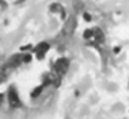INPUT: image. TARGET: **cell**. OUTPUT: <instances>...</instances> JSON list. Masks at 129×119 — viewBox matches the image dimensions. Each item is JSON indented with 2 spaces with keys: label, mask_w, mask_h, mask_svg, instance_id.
<instances>
[{
  "label": "cell",
  "mask_w": 129,
  "mask_h": 119,
  "mask_svg": "<svg viewBox=\"0 0 129 119\" xmlns=\"http://www.w3.org/2000/svg\"><path fill=\"white\" fill-rule=\"evenodd\" d=\"M54 69H56V72L59 76H63L69 70V60L64 58V57L58 58L56 61V64H54Z\"/></svg>",
  "instance_id": "6da1fadb"
},
{
  "label": "cell",
  "mask_w": 129,
  "mask_h": 119,
  "mask_svg": "<svg viewBox=\"0 0 129 119\" xmlns=\"http://www.w3.org/2000/svg\"><path fill=\"white\" fill-rule=\"evenodd\" d=\"M8 99H9L10 106H13V108H19L22 105L20 99L18 96V93H17L15 87H10L9 89V91H8Z\"/></svg>",
  "instance_id": "7a4b0ae2"
},
{
  "label": "cell",
  "mask_w": 129,
  "mask_h": 119,
  "mask_svg": "<svg viewBox=\"0 0 129 119\" xmlns=\"http://www.w3.org/2000/svg\"><path fill=\"white\" fill-rule=\"evenodd\" d=\"M48 48H49L48 43H46V42H43V43H39V44H38V46L34 48V52L37 53V58H38V60H42V58L44 57L46 52L48 51Z\"/></svg>",
  "instance_id": "3957f363"
},
{
  "label": "cell",
  "mask_w": 129,
  "mask_h": 119,
  "mask_svg": "<svg viewBox=\"0 0 129 119\" xmlns=\"http://www.w3.org/2000/svg\"><path fill=\"white\" fill-rule=\"evenodd\" d=\"M94 38H95V41L98 42V43H103L104 41H105V37H104V33L100 31V29H95L94 31Z\"/></svg>",
  "instance_id": "277c9868"
},
{
  "label": "cell",
  "mask_w": 129,
  "mask_h": 119,
  "mask_svg": "<svg viewBox=\"0 0 129 119\" xmlns=\"http://www.w3.org/2000/svg\"><path fill=\"white\" fill-rule=\"evenodd\" d=\"M43 86H44V85H42V86H37V87L32 91V94H30L32 98H37V96H39V95L42 94V91H43Z\"/></svg>",
  "instance_id": "5b68a950"
},
{
  "label": "cell",
  "mask_w": 129,
  "mask_h": 119,
  "mask_svg": "<svg viewBox=\"0 0 129 119\" xmlns=\"http://www.w3.org/2000/svg\"><path fill=\"white\" fill-rule=\"evenodd\" d=\"M91 37H94V31L92 29H86L84 32V38L85 39H90Z\"/></svg>",
  "instance_id": "8992f818"
},
{
  "label": "cell",
  "mask_w": 129,
  "mask_h": 119,
  "mask_svg": "<svg viewBox=\"0 0 129 119\" xmlns=\"http://www.w3.org/2000/svg\"><path fill=\"white\" fill-rule=\"evenodd\" d=\"M22 61L25 62V64L30 62V61H32V54H30V53H25V54L22 57Z\"/></svg>",
  "instance_id": "52a82bcc"
},
{
  "label": "cell",
  "mask_w": 129,
  "mask_h": 119,
  "mask_svg": "<svg viewBox=\"0 0 129 119\" xmlns=\"http://www.w3.org/2000/svg\"><path fill=\"white\" fill-rule=\"evenodd\" d=\"M51 10L52 12H57V10H62V8H61V5H58V4H52L51 5Z\"/></svg>",
  "instance_id": "ba28073f"
},
{
  "label": "cell",
  "mask_w": 129,
  "mask_h": 119,
  "mask_svg": "<svg viewBox=\"0 0 129 119\" xmlns=\"http://www.w3.org/2000/svg\"><path fill=\"white\" fill-rule=\"evenodd\" d=\"M84 19H85L86 22H91V15H90L89 13H84Z\"/></svg>",
  "instance_id": "9c48e42d"
},
{
  "label": "cell",
  "mask_w": 129,
  "mask_h": 119,
  "mask_svg": "<svg viewBox=\"0 0 129 119\" xmlns=\"http://www.w3.org/2000/svg\"><path fill=\"white\" fill-rule=\"evenodd\" d=\"M30 48H32V44H27V46L22 47V48H20V51H27V49H30Z\"/></svg>",
  "instance_id": "30bf717a"
},
{
  "label": "cell",
  "mask_w": 129,
  "mask_h": 119,
  "mask_svg": "<svg viewBox=\"0 0 129 119\" xmlns=\"http://www.w3.org/2000/svg\"><path fill=\"white\" fill-rule=\"evenodd\" d=\"M120 49H121L120 47H115V48H114V52H115V53H119V52H120Z\"/></svg>",
  "instance_id": "8fae6325"
},
{
  "label": "cell",
  "mask_w": 129,
  "mask_h": 119,
  "mask_svg": "<svg viewBox=\"0 0 129 119\" xmlns=\"http://www.w3.org/2000/svg\"><path fill=\"white\" fill-rule=\"evenodd\" d=\"M0 4H2L3 7H7V2H4V0H0Z\"/></svg>",
  "instance_id": "7c38bea8"
},
{
  "label": "cell",
  "mask_w": 129,
  "mask_h": 119,
  "mask_svg": "<svg viewBox=\"0 0 129 119\" xmlns=\"http://www.w3.org/2000/svg\"><path fill=\"white\" fill-rule=\"evenodd\" d=\"M2 100H3V94H0V103H2Z\"/></svg>",
  "instance_id": "4fadbf2b"
},
{
  "label": "cell",
  "mask_w": 129,
  "mask_h": 119,
  "mask_svg": "<svg viewBox=\"0 0 129 119\" xmlns=\"http://www.w3.org/2000/svg\"><path fill=\"white\" fill-rule=\"evenodd\" d=\"M0 81H3V79H0Z\"/></svg>",
  "instance_id": "5bb4252c"
}]
</instances>
